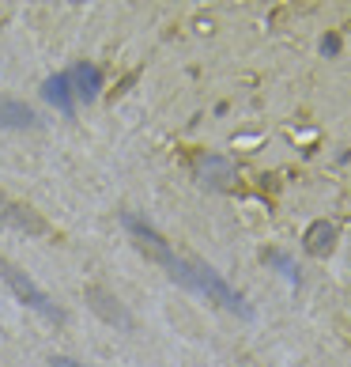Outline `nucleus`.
I'll use <instances>...</instances> for the list:
<instances>
[{"instance_id":"obj_1","label":"nucleus","mask_w":351,"mask_h":367,"mask_svg":"<svg viewBox=\"0 0 351 367\" xmlns=\"http://www.w3.org/2000/svg\"><path fill=\"white\" fill-rule=\"evenodd\" d=\"M125 223H129V231H132V235H140V243L148 246L143 254H148V258H155L159 265H163L166 273L174 276V284H181V288H189V292H201L204 299H212L215 307L230 310V314H250V303H245L242 295L230 288V284L223 281V276L215 273L212 265H204L201 258H178V254H174L151 227H143L140 220L129 216Z\"/></svg>"},{"instance_id":"obj_2","label":"nucleus","mask_w":351,"mask_h":367,"mask_svg":"<svg viewBox=\"0 0 351 367\" xmlns=\"http://www.w3.org/2000/svg\"><path fill=\"white\" fill-rule=\"evenodd\" d=\"M0 281L8 284V288H12L15 295H19V303H27L30 310H38V314H46V318H53V322H61V310H57V303L50 299V295H46L42 288H38L34 281H30L27 273H19V269L12 265V261H0Z\"/></svg>"},{"instance_id":"obj_3","label":"nucleus","mask_w":351,"mask_h":367,"mask_svg":"<svg viewBox=\"0 0 351 367\" xmlns=\"http://www.w3.org/2000/svg\"><path fill=\"white\" fill-rule=\"evenodd\" d=\"M0 220L4 223H12V227H19V231H27V235H46V223L38 212H30V209H23V205H15V201H8V197H0Z\"/></svg>"},{"instance_id":"obj_4","label":"nucleus","mask_w":351,"mask_h":367,"mask_svg":"<svg viewBox=\"0 0 351 367\" xmlns=\"http://www.w3.org/2000/svg\"><path fill=\"white\" fill-rule=\"evenodd\" d=\"M38 117L30 106H23V102L15 99H0V129H30Z\"/></svg>"},{"instance_id":"obj_5","label":"nucleus","mask_w":351,"mask_h":367,"mask_svg":"<svg viewBox=\"0 0 351 367\" xmlns=\"http://www.w3.org/2000/svg\"><path fill=\"white\" fill-rule=\"evenodd\" d=\"M87 299H91L94 307H102L99 314H102V318H110V322H114V326H125V330H129V326H132V318L125 314V307H117V303L110 299L106 292H99V288H94V292H87Z\"/></svg>"},{"instance_id":"obj_6","label":"nucleus","mask_w":351,"mask_h":367,"mask_svg":"<svg viewBox=\"0 0 351 367\" xmlns=\"http://www.w3.org/2000/svg\"><path fill=\"white\" fill-rule=\"evenodd\" d=\"M68 79L79 87V99H94L99 95V73H91V65H76L68 73Z\"/></svg>"},{"instance_id":"obj_7","label":"nucleus","mask_w":351,"mask_h":367,"mask_svg":"<svg viewBox=\"0 0 351 367\" xmlns=\"http://www.w3.org/2000/svg\"><path fill=\"white\" fill-rule=\"evenodd\" d=\"M68 76H57V79H50V84H46V95H50V102L53 106H65V110H72V102H68Z\"/></svg>"},{"instance_id":"obj_8","label":"nucleus","mask_w":351,"mask_h":367,"mask_svg":"<svg viewBox=\"0 0 351 367\" xmlns=\"http://www.w3.org/2000/svg\"><path fill=\"white\" fill-rule=\"evenodd\" d=\"M53 367H83V364H76V360H68V356H57V360H53Z\"/></svg>"}]
</instances>
